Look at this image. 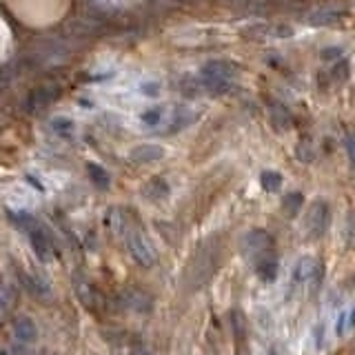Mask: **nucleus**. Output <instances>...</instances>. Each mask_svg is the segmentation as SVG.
Instances as JSON below:
<instances>
[{"mask_svg":"<svg viewBox=\"0 0 355 355\" xmlns=\"http://www.w3.org/2000/svg\"><path fill=\"white\" fill-rule=\"evenodd\" d=\"M218 255H220V240L216 236L207 238L196 249L193 258L189 260L184 269V286L189 291H198V288H202L214 277L218 266Z\"/></svg>","mask_w":355,"mask_h":355,"instance_id":"1","label":"nucleus"},{"mask_svg":"<svg viewBox=\"0 0 355 355\" xmlns=\"http://www.w3.org/2000/svg\"><path fill=\"white\" fill-rule=\"evenodd\" d=\"M233 76H236V67L227 60H211L202 67L200 71V80H202L205 89L214 94H225L231 87Z\"/></svg>","mask_w":355,"mask_h":355,"instance_id":"2","label":"nucleus"},{"mask_svg":"<svg viewBox=\"0 0 355 355\" xmlns=\"http://www.w3.org/2000/svg\"><path fill=\"white\" fill-rule=\"evenodd\" d=\"M67 55H69V47H67L60 38H47V40H40L38 44H33L29 58L38 67H55L64 62Z\"/></svg>","mask_w":355,"mask_h":355,"instance_id":"3","label":"nucleus"},{"mask_svg":"<svg viewBox=\"0 0 355 355\" xmlns=\"http://www.w3.org/2000/svg\"><path fill=\"white\" fill-rule=\"evenodd\" d=\"M125 242H127V249H129V255L136 264H140L142 269H149V266L155 264V249L153 244L149 242V238L144 236V233L136 227H127L125 229Z\"/></svg>","mask_w":355,"mask_h":355,"instance_id":"4","label":"nucleus"},{"mask_svg":"<svg viewBox=\"0 0 355 355\" xmlns=\"http://www.w3.org/2000/svg\"><path fill=\"white\" fill-rule=\"evenodd\" d=\"M329 227V205L324 200H313L306 209L304 229L309 231L311 238H322Z\"/></svg>","mask_w":355,"mask_h":355,"instance_id":"5","label":"nucleus"},{"mask_svg":"<svg viewBox=\"0 0 355 355\" xmlns=\"http://www.w3.org/2000/svg\"><path fill=\"white\" fill-rule=\"evenodd\" d=\"M271 236L266 231H262V229H253V231H249L247 236L242 238V242H240V249H242V253L247 255V258H262V255H266L269 253V249H271Z\"/></svg>","mask_w":355,"mask_h":355,"instance_id":"6","label":"nucleus"},{"mask_svg":"<svg viewBox=\"0 0 355 355\" xmlns=\"http://www.w3.org/2000/svg\"><path fill=\"white\" fill-rule=\"evenodd\" d=\"M60 96V87L58 85H40L36 87L33 92L27 96V111L29 114H36V111H42V109H47L55 98Z\"/></svg>","mask_w":355,"mask_h":355,"instance_id":"7","label":"nucleus"},{"mask_svg":"<svg viewBox=\"0 0 355 355\" xmlns=\"http://www.w3.org/2000/svg\"><path fill=\"white\" fill-rule=\"evenodd\" d=\"M320 277H322V262L318 258H313V255H306V258H302L297 262V266H295V280L297 282L318 286Z\"/></svg>","mask_w":355,"mask_h":355,"instance_id":"8","label":"nucleus"},{"mask_svg":"<svg viewBox=\"0 0 355 355\" xmlns=\"http://www.w3.org/2000/svg\"><path fill=\"white\" fill-rule=\"evenodd\" d=\"M120 302L122 306H127L131 311H138V313H147L153 306V297L149 293L140 291V288H125L120 293Z\"/></svg>","mask_w":355,"mask_h":355,"instance_id":"9","label":"nucleus"},{"mask_svg":"<svg viewBox=\"0 0 355 355\" xmlns=\"http://www.w3.org/2000/svg\"><path fill=\"white\" fill-rule=\"evenodd\" d=\"M162 155H164V149L158 147V144H138V147H133L129 151V160L133 164H149V162L160 160Z\"/></svg>","mask_w":355,"mask_h":355,"instance_id":"10","label":"nucleus"},{"mask_svg":"<svg viewBox=\"0 0 355 355\" xmlns=\"http://www.w3.org/2000/svg\"><path fill=\"white\" fill-rule=\"evenodd\" d=\"M14 336L18 342L22 344H33L38 338V329H36V322L27 315H18L14 320Z\"/></svg>","mask_w":355,"mask_h":355,"instance_id":"11","label":"nucleus"},{"mask_svg":"<svg viewBox=\"0 0 355 355\" xmlns=\"http://www.w3.org/2000/svg\"><path fill=\"white\" fill-rule=\"evenodd\" d=\"M18 277H20L22 286L29 288V293L38 295V297H49L51 288H49L47 282L42 280V277H38V275H29L27 271H18Z\"/></svg>","mask_w":355,"mask_h":355,"instance_id":"12","label":"nucleus"},{"mask_svg":"<svg viewBox=\"0 0 355 355\" xmlns=\"http://www.w3.org/2000/svg\"><path fill=\"white\" fill-rule=\"evenodd\" d=\"M255 269H258V275L262 280H275L277 275V260L271 258V253L262 255V258L255 260Z\"/></svg>","mask_w":355,"mask_h":355,"instance_id":"13","label":"nucleus"},{"mask_svg":"<svg viewBox=\"0 0 355 355\" xmlns=\"http://www.w3.org/2000/svg\"><path fill=\"white\" fill-rule=\"evenodd\" d=\"M144 196L149 200H164L169 196V184H166L164 178H151L147 187H144Z\"/></svg>","mask_w":355,"mask_h":355,"instance_id":"14","label":"nucleus"},{"mask_svg":"<svg viewBox=\"0 0 355 355\" xmlns=\"http://www.w3.org/2000/svg\"><path fill=\"white\" fill-rule=\"evenodd\" d=\"M14 302H16V288L3 282V284H0V320L9 313L11 306H14Z\"/></svg>","mask_w":355,"mask_h":355,"instance_id":"15","label":"nucleus"},{"mask_svg":"<svg viewBox=\"0 0 355 355\" xmlns=\"http://www.w3.org/2000/svg\"><path fill=\"white\" fill-rule=\"evenodd\" d=\"M87 173H89V178H92V180L96 182V187H100V189H107V187H109V173H107L100 164L89 162V164H87Z\"/></svg>","mask_w":355,"mask_h":355,"instance_id":"16","label":"nucleus"},{"mask_svg":"<svg viewBox=\"0 0 355 355\" xmlns=\"http://www.w3.org/2000/svg\"><path fill=\"white\" fill-rule=\"evenodd\" d=\"M49 125H51V131H55L58 136H64L67 138V136H71V133H73V122L69 118L58 116V118H53Z\"/></svg>","mask_w":355,"mask_h":355,"instance_id":"17","label":"nucleus"},{"mask_svg":"<svg viewBox=\"0 0 355 355\" xmlns=\"http://www.w3.org/2000/svg\"><path fill=\"white\" fill-rule=\"evenodd\" d=\"M262 187L266 191H277L282 187V175L277 171H264L262 173Z\"/></svg>","mask_w":355,"mask_h":355,"instance_id":"18","label":"nucleus"},{"mask_svg":"<svg viewBox=\"0 0 355 355\" xmlns=\"http://www.w3.org/2000/svg\"><path fill=\"white\" fill-rule=\"evenodd\" d=\"M140 120H142L147 127H155V125H160V120H162V109H160V107L147 109V111H144V114L140 116Z\"/></svg>","mask_w":355,"mask_h":355,"instance_id":"19","label":"nucleus"},{"mask_svg":"<svg viewBox=\"0 0 355 355\" xmlns=\"http://www.w3.org/2000/svg\"><path fill=\"white\" fill-rule=\"evenodd\" d=\"M340 18V14L338 11H315V14H311V22H313V25H322V22H336Z\"/></svg>","mask_w":355,"mask_h":355,"instance_id":"20","label":"nucleus"},{"mask_svg":"<svg viewBox=\"0 0 355 355\" xmlns=\"http://www.w3.org/2000/svg\"><path fill=\"white\" fill-rule=\"evenodd\" d=\"M271 116H273V122H275V125L280 127V129H284V127L288 125V122H291V116H288V114H286V109H282L280 105H275V107H273Z\"/></svg>","mask_w":355,"mask_h":355,"instance_id":"21","label":"nucleus"},{"mask_svg":"<svg viewBox=\"0 0 355 355\" xmlns=\"http://www.w3.org/2000/svg\"><path fill=\"white\" fill-rule=\"evenodd\" d=\"M284 207H286V211H288V214H291V216H295V214H297V209L302 207V196H300V193H291V196L286 198Z\"/></svg>","mask_w":355,"mask_h":355,"instance_id":"22","label":"nucleus"},{"mask_svg":"<svg viewBox=\"0 0 355 355\" xmlns=\"http://www.w3.org/2000/svg\"><path fill=\"white\" fill-rule=\"evenodd\" d=\"M14 80V71H11V67H0V92H5V89L11 85Z\"/></svg>","mask_w":355,"mask_h":355,"instance_id":"23","label":"nucleus"},{"mask_svg":"<svg viewBox=\"0 0 355 355\" xmlns=\"http://www.w3.org/2000/svg\"><path fill=\"white\" fill-rule=\"evenodd\" d=\"M347 151H349L351 164H353V169H355V133H349V136H347Z\"/></svg>","mask_w":355,"mask_h":355,"instance_id":"24","label":"nucleus"},{"mask_svg":"<svg viewBox=\"0 0 355 355\" xmlns=\"http://www.w3.org/2000/svg\"><path fill=\"white\" fill-rule=\"evenodd\" d=\"M142 94H147V96H158V85H155V83L142 85Z\"/></svg>","mask_w":355,"mask_h":355,"instance_id":"25","label":"nucleus"},{"mask_svg":"<svg viewBox=\"0 0 355 355\" xmlns=\"http://www.w3.org/2000/svg\"><path fill=\"white\" fill-rule=\"evenodd\" d=\"M338 53H340V49H327V51H322V58H324V60H331V58H336Z\"/></svg>","mask_w":355,"mask_h":355,"instance_id":"26","label":"nucleus"},{"mask_svg":"<svg viewBox=\"0 0 355 355\" xmlns=\"http://www.w3.org/2000/svg\"><path fill=\"white\" fill-rule=\"evenodd\" d=\"M131 355H151V353H147V351H144V349L136 347V349H133V351H131Z\"/></svg>","mask_w":355,"mask_h":355,"instance_id":"27","label":"nucleus"},{"mask_svg":"<svg viewBox=\"0 0 355 355\" xmlns=\"http://www.w3.org/2000/svg\"><path fill=\"white\" fill-rule=\"evenodd\" d=\"M0 355H7V353H5V351H0Z\"/></svg>","mask_w":355,"mask_h":355,"instance_id":"28","label":"nucleus"}]
</instances>
